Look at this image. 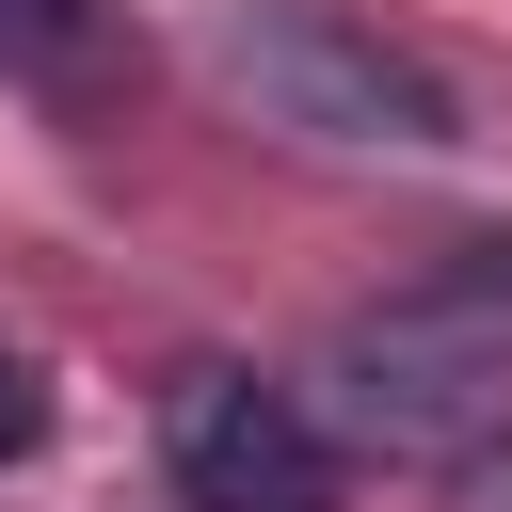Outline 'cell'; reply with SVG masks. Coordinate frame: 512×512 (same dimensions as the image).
<instances>
[{
  "instance_id": "cell-1",
  "label": "cell",
  "mask_w": 512,
  "mask_h": 512,
  "mask_svg": "<svg viewBox=\"0 0 512 512\" xmlns=\"http://www.w3.org/2000/svg\"><path fill=\"white\" fill-rule=\"evenodd\" d=\"M336 432L384 448V464H480L512 432V240H448L416 288L352 304L336 352Z\"/></svg>"
},
{
  "instance_id": "cell-2",
  "label": "cell",
  "mask_w": 512,
  "mask_h": 512,
  "mask_svg": "<svg viewBox=\"0 0 512 512\" xmlns=\"http://www.w3.org/2000/svg\"><path fill=\"white\" fill-rule=\"evenodd\" d=\"M160 464L192 512H336V416L304 384H256V368H176Z\"/></svg>"
},
{
  "instance_id": "cell-4",
  "label": "cell",
  "mask_w": 512,
  "mask_h": 512,
  "mask_svg": "<svg viewBox=\"0 0 512 512\" xmlns=\"http://www.w3.org/2000/svg\"><path fill=\"white\" fill-rule=\"evenodd\" d=\"M0 64L32 80V96H112V0H0Z\"/></svg>"
},
{
  "instance_id": "cell-3",
  "label": "cell",
  "mask_w": 512,
  "mask_h": 512,
  "mask_svg": "<svg viewBox=\"0 0 512 512\" xmlns=\"http://www.w3.org/2000/svg\"><path fill=\"white\" fill-rule=\"evenodd\" d=\"M240 80L272 112H304V128H336V144H448V80L400 64L384 32L320 16V0H256L240 16Z\"/></svg>"
},
{
  "instance_id": "cell-5",
  "label": "cell",
  "mask_w": 512,
  "mask_h": 512,
  "mask_svg": "<svg viewBox=\"0 0 512 512\" xmlns=\"http://www.w3.org/2000/svg\"><path fill=\"white\" fill-rule=\"evenodd\" d=\"M32 432H48V384H32V368H16V352H0V464H16V448H32Z\"/></svg>"
}]
</instances>
